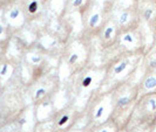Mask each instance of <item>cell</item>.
Segmentation results:
<instances>
[{
	"mask_svg": "<svg viewBox=\"0 0 156 132\" xmlns=\"http://www.w3.org/2000/svg\"><path fill=\"white\" fill-rule=\"evenodd\" d=\"M143 86H144L146 90H149V91H151V90L156 89V76L155 75H148L147 78L144 80V82H143Z\"/></svg>",
	"mask_w": 156,
	"mask_h": 132,
	"instance_id": "obj_1",
	"label": "cell"
},
{
	"mask_svg": "<svg viewBox=\"0 0 156 132\" xmlns=\"http://www.w3.org/2000/svg\"><path fill=\"white\" fill-rule=\"evenodd\" d=\"M154 14H155V9H154V8H151V7L146 8V9L143 11V19H144L146 21H150V20H153Z\"/></svg>",
	"mask_w": 156,
	"mask_h": 132,
	"instance_id": "obj_2",
	"label": "cell"
},
{
	"mask_svg": "<svg viewBox=\"0 0 156 132\" xmlns=\"http://www.w3.org/2000/svg\"><path fill=\"white\" fill-rule=\"evenodd\" d=\"M28 9H30L31 13H35L37 9H38V2L37 1H32L30 4V6H28Z\"/></svg>",
	"mask_w": 156,
	"mask_h": 132,
	"instance_id": "obj_3",
	"label": "cell"
},
{
	"mask_svg": "<svg viewBox=\"0 0 156 132\" xmlns=\"http://www.w3.org/2000/svg\"><path fill=\"white\" fill-rule=\"evenodd\" d=\"M98 21H99V14H95V15L92 16V18H90V22H89L90 27H94Z\"/></svg>",
	"mask_w": 156,
	"mask_h": 132,
	"instance_id": "obj_4",
	"label": "cell"
},
{
	"mask_svg": "<svg viewBox=\"0 0 156 132\" xmlns=\"http://www.w3.org/2000/svg\"><path fill=\"white\" fill-rule=\"evenodd\" d=\"M130 102V100L128 98V97H125V98H121L120 101H119V105L120 107H123V105H127L128 103Z\"/></svg>",
	"mask_w": 156,
	"mask_h": 132,
	"instance_id": "obj_5",
	"label": "cell"
},
{
	"mask_svg": "<svg viewBox=\"0 0 156 132\" xmlns=\"http://www.w3.org/2000/svg\"><path fill=\"white\" fill-rule=\"evenodd\" d=\"M128 18H129V14L128 13H123L122 15L120 16V23H125L128 21Z\"/></svg>",
	"mask_w": 156,
	"mask_h": 132,
	"instance_id": "obj_6",
	"label": "cell"
},
{
	"mask_svg": "<svg viewBox=\"0 0 156 132\" xmlns=\"http://www.w3.org/2000/svg\"><path fill=\"white\" fill-rule=\"evenodd\" d=\"M126 66H127L126 63H121L119 67H116V68H115V73H116V74H119V73H121L122 70H125Z\"/></svg>",
	"mask_w": 156,
	"mask_h": 132,
	"instance_id": "obj_7",
	"label": "cell"
},
{
	"mask_svg": "<svg viewBox=\"0 0 156 132\" xmlns=\"http://www.w3.org/2000/svg\"><path fill=\"white\" fill-rule=\"evenodd\" d=\"M18 15H19V9H18V8H14V9L11 12V14H9V16H11L12 19H16Z\"/></svg>",
	"mask_w": 156,
	"mask_h": 132,
	"instance_id": "obj_8",
	"label": "cell"
},
{
	"mask_svg": "<svg viewBox=\"0 0 156 132\" xmlns=\"http://www.w3.org/2000/svg\"><path fill=\"white\" fill-rule=\"evenodd\" d=\"M90 81H92V78L87 77V78H85V80H83V82H82V83H83V86H89V83H90Z\"/></svg>",
	"mask_w": 156,
	"mask_h": 132,
	"instance_id": "obj_9",
	"label": "cell"
},
{
	"mask_svg": "<svg viewBox=\"0 0 156 132\" xmlns=\"http://www.w3.org/2000/svg\"><path fill=\"white\" fill-rule=\"evenodd\" d=\"M112 32H113V28H112V27H109V28H108V29L106 31V34H105V36H106L107 39L109 38V35L112 34Z\"/></svg>",
	"mask_w": 156,
	"mask_h": 132,
	"instance_id": "obj_10",
	"label": "cell"
},
{
	"mask_svg": "<svg viewBox=\"0 0 156 132\" xmlns=\"http://www.w3.org/2000/svg\"><path fill=\"white\" fill-rule=\"evenodd\" d=\"M83 2V0H74V2H73V5L75 6V7H78V6H80L81 4Z\"/></svg>",
	"mask_w": 156,
	"mask_h": 132,
	"instance_id": "obj_11",
	"label": "cell"
},
{
	"mask_svg": "<svg viewBox=\"0 0 156 132\" xmlns=\"http://www.w3.org/2000/svg\"><path fill=\"white\" fill-rule=\"evenodd\" d=\"M67 120H68V117H67V116L62 117V118H61V120H60V123H59V124H60V125L65 124V123H66V122H67Z\"/></svg>",
	"mask_w": 156,
	"mask_h": 132,
	"instance_id": "obj_12",
	"label": "cell"
},
{
	"mask_svg": "<svg viewBox=\"0 0 156 132\" xmlns=\"http://www.w3.org/2000/svg\"><path fill=\"white\" fill-rule=\"evenodd\" d=\"M76 59H78V56L76 55H72V57H70V62H75L76 61Z\"/></svg>",
	"mask_w": 156,
	"mask_h": 132,
	"instance_id": "obj_13",
	"label": "cell"
},
{
	"mask_svg": "<svg viewBox=\"0 0 156 132\" xmlns=\"http://www.w3.org/2000/svg\"><path fill=\"white\" fill-rule=\"evenodd\" d=\"M44 93H45V90H44V89H41V90H39V91L37 93V97H39V96H41V95H42Z\"/></svg>",
	"mask_w": 156,
	"mask_h": 132,
	"instance_id": "obj_14",
	"label": "cell"
},
{
	"mask_svg": "<svg viewBox=\"0 0 156 132\" xmlns=\"http://www.w3.org/2000/svg\"><path fill=\"white\" fill-rule=\"evenodd\" d=\"M102 111H103V109H102V108H100V109H99V111H98V113H96V117H100V116H101Z\"/></svg>",
	"mask_w": 156,
	"mask_h": 132,
	"instance_id": "obj_15",
	"label": "cell"
},
{
	"mask_svg": "<svg viewBox=\"0 0 156 132\" xmlns=\"http://www.w3.org/2000/svg\"><path fill=\"white\" fill-rule=\"evenodd\" d=\"M125 40L126 41H130V42L133 41V39H132V36H130V35H127V36L125 38Z\"/></svg>",
	"mask_w": 156,
	"mask_h": 132,
	"instance_id": "obj_16",
	"label": "cell"
},
{
	"mask_svg": "<svg viewBox=\"0 0 156 132\" xmlns=\"http://www.w3.org/2000/svg\"><path fill=\"white\" fill-rule=\"evenodd\" d=\"M1 33H2V27L0 26V34H1Z\"/></svg>",
	"mask_w": 156,
	"mask_h": 132,
	"instance_id": "obj_17",
	"label": "cell"
}]
</instances>
